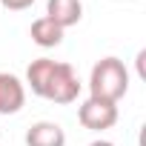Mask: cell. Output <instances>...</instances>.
<instances>
[{"label":"cell","instance_id":"9c48e42d","mask_svg":"<svg viewBox=\"0 0 146 146\" xmlns=\"http://www.w3.org/2000/svg\"><path fill=\"white\" fill-rule=\"evenodd\" d=\"M0 3H3L9 12H23V9H29L35 0H0Z\"/></svg>","mask_w":146,"mask_h":146},{"label":"cell","instance_id":"ba28073f","mask_svg":"<svg viewBox=\"0 0 146 146\" xmlns=\"http://www.w3.org/2000/svg\"><path fill=\"white\" fill-rule=\"evenodd\" d=\"M52 69H54V60H49V57H37V60H32L29 69H26V83H29V89H32L37 98L43 95V86H46V80H49V75H52Z\"/></svg>","mask_w":146,"mask_h":146},{"label":"cell","instance_id":"3957f363","mask_svg":"<svg viewBox=\"0 0 146 146\" xmlns=\"http://www.w3.org/2000/svg\"><path fill=\"white\" fill-rule=\"evenodd\" d=\"M78 120L89 132L112 129L117 123V103H109V100H100V98H86L78 109Z\"/></svg>","mask_w":146,"mask_h":146},{"label":"cell","instance_id":"52a82bcc","mask_svg":"<svg viewBox=\"0 0 146 146\" xmlns=\"http://www.w3.org/2000/svg\"><path fill=\"white\" fill-rule=\"evenodd\" d=\"M32 40L37 43V46H43V49H52V46H60V40H63V29L54 23V20H49V17H37L35 23H32Z\"/></svg>","mask_w":146,"mask_h":146},{"label":"cell","instance_id":"5b68a950","mask_svg":"<svg viewBox=\"0 0 146 146\" xmlns=\"http://www.w3.org/2000/svg\"><path fill=\"white\" fill-rule=\"evenodd\" d=\"M46 17L54 20L63 32L69 26H78L83 17V3L80 0H49L46 3Z\"/></svg>","mask_w":146,"mask_h":146},{"label":"cell","instance_id":"277c9868","mask_svg":"<svg viewBox=\"0 0 146 146\" xmlns=\"http://www.w3.org/2000/svg\"><path fill=\"white\" fill-rule=\"evenodd\" d=\"M26 103V86L9 75V72H0V115H17Z\"/></svg>","mask_w":146,"mask_h":146},{"label":"cell","instance_id":"30bf717a","mask_svg":"<svg viewBox=\"0 0 146 146\" xmlns=\"http://www.w3.org/2000/svg\"><path fill=\"white\" fill-rule=\"evenodd\" d=\"M89 146H115V143H112V140H92Z\"/></svg>","mask_w":146,"mask_h":146},{"label":"cell","instance_id":"7a4b0ae2","mask_svg":"<svg viewBox=\"0 0 146 146\" xmlns=\"http://www.w3.org/2000/svg\"><path fill=\"white\" fill-rule=\"evenodd\" d=\"M78 95H80V80L75 75V69L69 63H54L40 98H46L52 103H75Z\"/></svg>","mask_w":146,"mask_h":146},{"label":"cell","instance_id":"6da1fadb","mask_svg":"<svg viewBox=\"0 0 146 146\" xmlns=\"http://www.w3.org/2000/svg\"><path fill=\"white\" fill-rule=\"evenodd\" d=\"M129 92V69L117 57H103L92 66L89 75V98H100L109 103H117Z\"/></svg>","mask_w":146,"mask_h":146},{"label":"cell","instance_id":"8992f818","mask_svg":"<svg viewBox=\"0 0 146 146\" xmlns=\"http://www.w3.org/2000/svg\"><path fill=\"white\" fill-rule=\"evenodd\" d=\"M26 146H66V132L54 120H37L26 132Z\"/></svg>","mask_w":146,"mask_h":146}]
</instances>
